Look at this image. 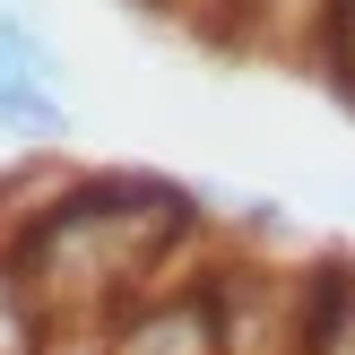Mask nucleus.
<instances>
[{"label": "nucleus", "mask_w": 355, "mask_h": 355, "mask_svg": "<svg viewBox=\"0 0 355 355\" xmlns=\"http://www.w3.org/2000/svg\"><path fill=\"white\" fill-rule=\"evenodd\" d=\"M208 225L200 182H165V173H69L26 208L9 260L44 321H121L130 304L173 286L182 243Z\"/></svg>", "instance_id": "obj_1"}, {"label": "nucleus", "mask_w": 355, "mask_h": 355, "mask_svg": "<svg viewBox=\"0 0 355 355\" xmlns=\"http://www.w3.org/2000/svg\"><path fill=\"white\" fill-rule=\"evenodd\" d=\"M338 17H347V0H234L217 52H234V61H269V69H321Z\"/></svg>", "instance_id": "obj_2"}, {"label": "nucleus", "mask_w": 355, "mask_h": 355, "mask_svg": "<svg viewBox=\"0 0 355 355\" xmlns=\"http://www.w3.org/2000/svg\"><path fill=\"white\" fill-rule=\"evenodd\" d=\"M113 355H225L217 338V304H208V277L165 286L148 304H130L113 321Z\"/></svg>", "instance_id": "obj_3"}, {"label": "nucleus", "mask_w": 355, "mask_h": 355, "mask_svg": "<svg viewBox=\"0 0 355 355\" xmlns=\"http://www.w3.org/2000/svg\"><path fill=\"white\" fill-rule=\"evenodd\" d=\"M304 355H355V260L312 269V329Z\"/></svg>", "instance_id": "obj_4"}, {"label": "nucleus", "mask_w": 355, "mask_h": 355, "mask_svg": "<svg viewBox=\"0 0 355 355\" xmlns=\"http://www.w3.org/2000/svg\"><path fill=\"white\" fill-rule=\"evenodd\" d=\"M0 130L26 139V148H61V139H69V104H61V87H44V78H9V96H0Z\"/></svg>", "instance_id": "obj_5"}, {"label": "nucleus", "mask_w": 355, "mask_h": 355, "mask_svg": "<svg viewBox=\"0 0 355 355\" xmlns=\"http://www.w3.org/2000/svg\"><path fill=\"white\" fill-rule=\"evenodd\" d=\"M0 61H9L17 78H44V87L69 78V61H61V44H52V26H35L26 9H0Z\"/></svg>", "instance_id": "obj_6"}, {"label": "nucleus", "mask_w": 355, "mask_h": 355, "mask_svg": "<svg viewBox=\"0 0 355 355\" xmlns=\"http://www.w3.org/2000/svg\"><path fill=\"white\" fill-rule=\"evenodd\" d=\"M44 304L26 295V277H17V260L0 252V355H44Z\"/></svg>", "instance_id": "obj_7"}, {"label": "nucleus", "mask_w": 355, "mask_h": 355, "mask_svg": "<svg viewBox=\"0 0 355 355\" xmlns=\"http://www.w3.org/2000/svg\"><path fill=\"white\" fill-rule=\"evenodd\" d=\"M9 78H17V69H9V61H0V96H9Z\"/></svg>", "instance_id": "obj_8"}, {"label": "nucleus", "mask_w": 355, "mask_h": 355, "mask_svg": "<svg viewBox=\"0 0 355 355\" xmlns=\"http://www.w3.org/2000/svg\"><path fill=\"white\" fill-rule=\"evenodd\" d=\"M347 208H355V173H347Z\"/></svg>", "instance_id": "obj_9"}, {"label": "nucleus", "mask_w": 355, "mask_h": 355, "mask_svg": "<svg viewBox=\"0 0 355 355\" xmlns=\"http://www.w3.org/2000/svg\"><path fill=\"white\" fill-rule=\"evenodd\" d=\"M9 9H17V0H9Z\"/></svg>", "instance_id": "obj_10"}]
</instances>
